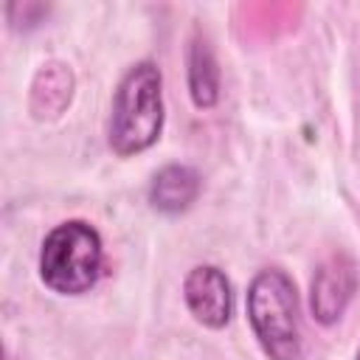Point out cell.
I'll use <instances>...</instances> for the list:
<instances>
[{
    "label": "cell",
    "mask_w": 360,
    "mask_h": 360,
    "mask_svg": "<svg viewBox=\"0 0 360 360\" xmlns=\"http://www.w3.org/2000/svg\"><path fill=\"white\" fill-rule=\"evenodd\" d=\"M200 188H202V180L197 169L186 163H169L152 177L149 202L160 214H183L200 197Z\"/></svg>",
    "instance_id": "8992f818"
},
{
    "label": "cell",
    "mask_w": 360,
    "mask_h": 360,
    "mask_svg": "<svg viewBox=\"0 0 360 360\" xmlns=\"http://www.w3.org/2000/svg\"><path fill=\"white\" fill-rule=\"evenodd\" d=\"M104 264V248L98 231L84 219H68L56 225L39 250V278L56 295L87 292Z\"/></svg>",
    "instance_id": "3957f363"
},
{
    "label": "cell",
    "mask_w": 360,
    "mask_h": 360,
    "mask_svg": "<svg viewBox=\"0 0 360 360\" xmlns=\"http://www.w3.org/2000/svg\"><path fill=\"white\" fill-rule=\"evenodd\" d=\"M248 321L270 360H301L298 292L284 270L267 267L253 276L248 287Z\"/></svg>",
    "instance_id": "7a4b0ae2"
},
{
    "label": "cell",
    "mask_w": 360,
    "mask_h": 360,
    "mask_svg": "<svg viewBox=\"0 0 360 360\" xmlns=\"http://www.w3.org/2000/svg\"><path fill=\"white\" fill-rule=\"evenodd\" d=\"M357 360H360V352H357Z\"/></svg>",
    "instance_id": "9c48e42d"
},
{
    "label": "cell",
    "mask_w": 360,
    "mask_h": 360,
    "mask_svg": "<svg viewBox=\"0 0 360 360\" xmlns=\"http://www.w3.org/2000/svg\"><path fill=\"white\" fill-rule=\"evenodd\" d=\"M163 129V79L155 62L132 65L112 96L110 146L118 158L146 152Z\"/></svg>",
    "instance_id": "6da1fadb"
},
{
    "label": "cell",
    "mask_w": 360,
    "mask_h": 360,
    "mask_svg": "<svg viewBox=\"0 0 360 360\" xmlns=\"http://www.w3.org/2000/svg\"><path fill=\"white\" fill-rule=\"evenodd\" d=\"M73 98V73L65 62H48L37 70L31 84V112L34 118H56Z\"/></svg>",
    "instance_id": "52a82bcc"
},
{
    "label": "cell",
    "mask_w": 360,
    "mask_h": 360,
    "mask_svg": "<svg viewBox=\"0 0 360 360\" xmlns=\"http://www.w3.org/2000/svg\"><path fill=\"white\" fill-rule=\"evenodd\" d=\"M188 312L208 329H222L233 315V290L228 276L214 264H197L183 278Z\"/></svg>",
    "instance_id": "277c9868"
},
{
    "label": "cell",
    "mask_w": 360,
    "mask_h": 360,
    "mask_svg": "<svg viewBox=\"0 0 360 360\" xmlns=\"http://www.w3.org/2000/svg\"><path fill=\"white\" fill-rule=\"evenodd\" d=\"M357 267L349 256L338 253L329 256L312 278V290H309V307H312V318L323 326L340 321L343 309L349 307V301L357 292Z\"/></svg>",
    "instance_id": "5b68a950"
},
{
    "label": "cell",
    "mask_w": 360,
    "mask_h": 360,
    "mask_svg": "<svg viewBox=\"0 0 360 360\" xmlns=\"http://www.w3.org/2000/svg\"><path fill=\"white\" fill-rule=\"evenodd\" d=\"M188 93L197 110H211L219 98V65L202 34H194L188 48Z\"/></svg>",
    "instance_id": "ba28073f"
}]
</instances>
